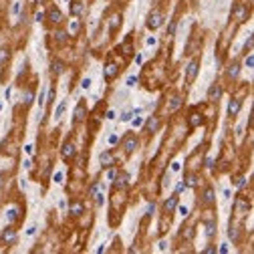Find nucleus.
<instances>
[{
	"label": "nucleus",
	"instance_id": "nucleus-1",
	"mask_svg": "<svg viewBox=\"0 0 254 254\" xmlns=\"http://www.w3.org/2000/svg\"><path fill=\"white\" fill-rule=\"evenodd\" d=\"M159 24H161V14H159V12H153V14L149 16V20H147V26L149 28H157Z\"/></svg>",
	"mask_w": 254,
	"mask_h": 254
},
{
	"label": "nucleus",
	"instance_id": "nucleus-2",
	"mask_svg": "<svg viewBox=\"0 0 254 254\" xmlns=\"http://www.w3.org/2000/svg\"><path fill=\"white\" fill-rule=\"evenodd\" d=\"M196 73H198V63L194 61V63H190V67H188V81H190V83L196 79Z\"/></svg>",
	"mask_w": 254,
	"mask_h": 254
},
{
	"label": "nucleus",
	"instance_id": "nucleus-3",
	"mask_svg": "<svg viewBox=\"0 0 254 254\" xmlns=\"http://www.w3.org/2000/svg\"><path fill=\"white\" fill-rule=\"evenodd\" d=\"M175 202H178V198H175V196H174V198H170V200L165 202V212H170V210H174V208H175Z\"/></svg>",
	"mask_w": 254,
	"mask_h": 254
},
{
	"label": "nucleus",
	"instance_id": "nucleus-4",
	"mask_svg": "<svg viewBox=\"0 0 254 254\" xmlns=\"http://www.w3.org/2000/svg\"><path fill=\"white\" fill-rule=\"evenodd\" d=\"M50 20H53V22H61V18H63V16H61V12H59V10H50Z\"/></svg>",
	"mask_w": 254,
	"mask_h": 254
},
{
	"label": "nucleus",
	"instance_id": "nucleus-5",
	"mask_svg": "<svg viewBox=\"0 0 254 254\" xmlns=\"http://www.w3.org/2000/svg\"><path fill=\"white\" fill-rule=\"evenodd\" d=\"M238 109H240V103L234 101V103H230V109H228V111H230V115H236V113H238Z\"/></svg>",
	"mask_w": 254,
	"mask_h": 254
},
{
	"label": "nucleus",
	"instance_id": "nucleus-6",
	"mask_svg": "<svg viewBox=\"0 0 254 254\" xmlns=\"http://www.w3.org/2000/svg\"><path fill=\"white\" fill-rule=\"evenodd\" d=\"M105 75H107V79H111V77L115 75V65H107V71H105Z\"/></svg>",
	"mask_w": 254,
	"mask_h": 254
},
{
	"label": "nucleus",
	"instance_id": "nucleus-7",
	"mask_svg": "<svg viewBox=\"0 0 254 254\" xmlns=\"http://www.w3.org/2000/svg\"><path fill=\"white\" fill-rule=\"evenodd\" d=\"M50 69H53V73H57V75H59V73H63V65L61 63H53V65H50Z\"/></svg>",
	"mask_w": 254,
	"mask_h": 254
},
{
	"label": "nucleus",
	"instance_id": "nucleus-8",
	"mask_svg": "<svg viewBox=\"0 0 254 254\" xmlns=\"http://www.w3.org/2000/svg\"><path fill=\"white\" fill-rule=\"evenodd\" d=\"M83 113H85V107L81 105V107H77V113H75V119L79 121V119H83Z\"/></svg>",
	"mask_w": 254,
	"mask_h": 254
},
{
	"label": "nucleus",
	"instance_id": "nucleus-9",
	"mask_svg": "<svg viewBox=\"0 0 254 254\" xmlns=\"http://www.w3.org/2000/svg\"><path fill=\"white\" fill-rule=\"evenodd\" d=\"M73 153H75V147H73V145H65V157H69V156H73Z\"/></svg>",
	"mask_w": 254,
	"mask_h": 254
},
{
	"label": "nucleus",
	"instance_id": "nucleus-10",
	"mask_svg": "<svg viewBox=\"0 0 254 254\" xmlns=\"http://www.w3.org/2000/svg\"><path fill=\"white\" fill-rule=\"evenodd\" d=\"M71 212L73 214H81V212H83V206H81V204H73L71 206Z\"/></svg>",
	"mask_w": 254,
	"mask_h": 254
},
{
	"label": "nucleus",
	"instance_id": "nucleus-11",
	"mask_svg": "<svg viewBox=\"0 0 254 254\" xmlns=\"http://www.w3.org/2000/svg\"><path fill=\"white\" fill-rule=\"evenodd\" d=\"M218 97H220V89H218V87H214L212 91H210V99L214 101V99H218Z\"/></svg>",
	"mask_w": 254,
	"mask_h": 254
},
{
	"label": "nucleus",
	"instance_id": "nucleus-12",
	"mask_svg": "<svg viewBox=\"0 0 254 254\" xmlns=\"http://www.w3.org/2000/svg\"><path fill=\"white\" fill-rule=\"evenodd\" d=\"M63 111H65V103H61V105L57 107V111H55V117L59 119V117H61V115H63Z\"/></svg>",
	"mask_w": 254,
	"mask_h": 254
},
{
	"label": "nucleus",
	"instance_id": "nucleus-13",
	"mask_svg": "<svg viewBox=\"0 0 254 254\" xmlns=\"http://www.w3.org/2000/svg\"><path fill=\"white\" fill-rule=\"evenodd\" d=\"M4 240H14V232H12V230L4 232Z\"/></svg>",
	"mask_w": 254,
	"mask_h": 254
},
{
	"label": "nucleus",
	"instance_id": "nucleus-14",
	"mask_svg": "<svg viewBox=\"0 0 254 254\" xmlns=\"http://www.w3.org/2000/svg\"><path fill=\"white\" fill-rule=\"evenodd\" d=\"M133 145H135V141H133V139H127V145H125L127 151H133Z\"/></svg>",
	"mask_w": 254,
	"mask_h": 254
},
{
	"label": "nucleus",
	"instance_id": "nucleus-15",
	"mask_svg": "<svg viewBox=\"0 0 254 254\" xmlns=\"http://www.w3.org/2000/svg\"><path fill=\"white\" fill-rule=\"evenodd\" d=\"M55 36H57L59 41H65V36H67V34H65L63 31H59V32H55Z\"/></svg>",
	"mask_w": 254,
	"mask_h": 254
},
{
	"label": "nucleus",
	"instance_id": "nucleus-16",
	"mask_svg": "<svg viewBox=\"0 0 254 254\" xmlns=\"http://www.w3.org/2000/svg\"><path fill=\"white\" fill-rule=\"evenodd\" d=\"M101 161L109 163V161H111V156H109V153H103V156H101Z\"/></svg>",
	"mask_w": 254,
	"mask_h": 254
},
{
	"label": "nucleus",
	"instance_id": "nucleus-17",
	"mask_svg": "<svg viewBox=\"0 0 254 254\" xmlns=\"http://www.w3.org/2000/svg\"><path fill=\"white\" fill-rule=\"evenodd\" d=\"M135 83H137V79H135V77H129V79H127V85H129V87H133Z\"/></svg>",
	"mask_w": 254,
	"mask_h": 254
},
{
	"label": "nucleus",
	"instance_id": "nucleus-18",
	"mask_svg": "<svg viewBox=\"0 0 254 254\" xmlns=\"http://www.w3.org/2000/svg\"><path fill=\"white\" fill-rule=\"evenodd\" d=\"M214 200V198H212V190H208V192H206V202H212Z\"/></svg>",
	"mask_w": 254,
	"mask_h": 254
},
{
	"label": "nucleus",
	"instance_id": "nucleus-19",
	"mask_svg": "<svg viewBox=\"0 0 254 254\" xmlns=\"http://www.w3.org/2000/svg\"><path fill=\"white\" fill-rule=\"evenodd\" d=\"M236 75H238V67H232L230 69V77H236Z\"/></svg>",
	"mask_w": 254,
	"mask_h": 254
},
{
	"label": "nucleus",
	"instance_id": "nucleus-20",
	"mask_svg": "<svg viewBox=\"0 0 254 254\" xmlns=\"http://www.w3.org/2000/svg\"><path fill=\"white\" fill-rule=\"evenodd\" d=\"M252 65H254V59H252V57H248V59H246V67H248V69H250V67H252Z\"/></svg>",
	"mask_w": 254,
	"mask_h": 254
},
{
	"label": "nucleus",
	"instance_id": "nucleus-21",
	"mask_svg": "<svg viewBox=\"0 0 254 254\" xmlns=\"http://www.w3.org/2000/svg\"><path fill=\"white\" fill-rule=\"evenodd\" d=\"M24 99H26L24 103H31V101H32V93H26V97H24Z\"/></svg>",
	"mask_w": 254,
	"mask_h": 254
},
{
	"label": "nucleus",
	"instance_id": "nucleus-22",
	"mask_svg": "<svg viewBox=\"0 0 254 254\" xmlns=\"http://www.w3.org/2000/svg\"><path fill=\"white\" fill-rule=\"evenodd\" d=\"M89 85H91V81H89V79H85V81H83V87H85V89H89Z\"/></svg>",
	"mask_w": 254,
	"mask_h": 254
},
{
	"label": "nucleus",
	"instance_id": "nucleus-23",
	"mask_svg": "<svg viewBox=\"0 0 254 254\" xmlns=\"http://www.w3.org/2000/svg\"><path fill=\"white\" fill-rule=\"evenodd\" d=\"M4 59H6V53H4V50H0V63H2Z\"/></svg>",
	"mask_w": 254,
	"mask_h": 254
}]
</instances>
